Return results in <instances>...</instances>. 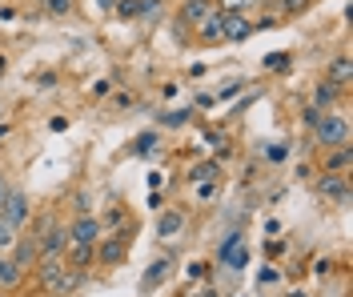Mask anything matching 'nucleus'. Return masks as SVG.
I'll return each instance as SVG.
<instances>
[{"label": "nucleus", "instance_id": "nucleus-9", "mask_svg": "<svg viewBox=\"0 0 353 297\" xmlns=\"http://www.w3.org/2000/svg\"><path fill=\"white\" fill-rule=\"evenodd\" d=\"M8 257H12L21 269H28V265L41 257V249H37V233H28V237H17V241H12V249H8Z\"/></svg>", "mask_w": 353, "mask_h": 297}, {"label": "nucleus", "instance_id": "nucleus-6", "mask_svg": "<svg viewBox=\"0 0 353 297\" xmlns=\"http://www.w3.org/2000/svg\"><path fill=\"white\" fill-rule=\"evenodd\" d=\"M221 261H225L229 269H245V265H249V245H245L241 233H229V237L221 241Z\"/></svg>", "mask_w": 353, "mask_h": 297}, {"label": "nucleus", "instance_id": "nucleus-31", "mask_svg": "<svg viewBox=\"0 0 353 297\" xmlns=\"http://www.w3.org/2000/svg\"><path fill=\"white\" fill-rule=\"evenodd\" d=\"M97 4H101V8H112V0H97Z\"/></svg>", "mask_w": 353, "mask_h": 297}, {"label": "nucleus", "instance_id": "nucleus-25", "mask_svg": "<svg viewBox=\"0 0 353 297\" xmlns=\"http://www.w3.org/2000/svg\"><path fill=\"white\" fill-rule=\"evenodd\" d=\"M185 121H189V109H176V113H169V116H165V125H169V129H176V125H185Z\"/></svg>", "mask_w": 353, "mask_h": 297}, {"label": "nucleus", "instance_id": "nucleus-29", "mask_svg": "<svg viewBox=\"0 0 353 297\" xmlns=\"http://www.w3.org/2000/svg\"><path fill=\"white\" fill-rule=\"evenodd\" d=\"M8 193H12V185L0 177V213H4V201H8Z\"/></svg>", "mask_w": 353, "mask_h": 297}, {"label": "nucleus", "instance_id": "nucleus-19", "mask_svg": "<svg viewBox=\"0 0 353 297\" xmlns=\"http://www.w3.org/2000/svg\"><path fill=\"white\" fill-rule=\"evenodd\" d=\"M333 101H337V85H333V81H321L317 92H313V109H321V113H325V105H333Z\"/></svg>", "mask_w": 353, "mask_h": 297}, {"label": "nucleus", "instance_id": "nucleus-3", "mask_svg": "<svg viewBox=\"0 0 353 297\" xmlns=\"http://www.w3.org/2000/svg\"><path fill=\"white\" fill-rule=\"evenodd\" d=\"M105 237V225H101V217H92V213H81L72 225H68V245H97Z\"/></svg>", "mask_w": 353, "mask_h": 297}, {"label": "nucleus", "instance_id": "nucleus-24", "mask_svg": "<svg viewBox=\"0 0 353 297\" xmlns=\"http://www.w3.org/2000/svg\"><path fill=\"white\" fill-rule=\"evenodd\" d=\"M41 4L52 12V17H65L68 8H72V0H41Z\"/></svg>", "mask_w": 353, "mask_h": 297}, {"label": "nucleus", "instance_id": "nucleus-21", "mask_svg": "<svg viewBox=\"0 0 353 297\" xmlns=\"http://www.w3.org/2000/svg\"><path fill=\"white\" fill-rule=\"evenodd\" d=\"M169 265H173L169 257H165V261H153V265H149V274H145V289H153L161 277H169Z\"/></svg>", "mask_w": 353, "mask_h": 297}, {"label": "nucleus", "instance_id": "nucleus-16", "mask_svg": "<svg viewBox=\"0 0 353 297\" xmlns=\"http://www.w3.org/2000/svg\"><path fill=\"white\" fill-rule=\"evenodd\" d=\"M68 249H72V253L65 257L68 269H81V274H85L88 265H92V253H97V245H68Z\"/></svg>", "mask_w": 353, "mask_h": 297}, {"label": "nucleus", "instance_id": "nucleus-2", "mask_svg": "<svg viewBox=\"0 0 353 297\" xmlns=\"http://www.w3.org/2000/svg\"><path fill=\"white\" fill-rule=\"evenodd\" d=\"M313 137H317V145H325V149H341V145H350V121L337 116V113H325L313 125Z\"/></svg>", "mask_w": 353, "mask_h": 297}, {"label": "nucleus", "instance_id": "nucleus-22", "mask_svg": "<svg viewBox=\"0 0 353 297\" xmlns=\"http://www.w3.org/2000/svg\"><path fill=\"white\" fill-rule=\"evenodd\" d=\"M21 233H17V225L8 221V217H0V253H8L12 249V241H17Z\"/></svg>", "mask_w": 353, "mask_h": 297}, {"label": "nucleus", "instance_id": "nucleus-13", "mask_svg": "<svg viewBox=\"0 0 353 297\" xmlns=\"http://www.w3.org/2000/svg\"><path fill=\"white\" fill-rule=\"evenodd\" d=\"M21 277H24V269L8 257V253H0V289H17L21 285Z\"/></svg>", "mask_w": 353, "mask_h": 297}, {"label": "nucleus", "instance_id": "nucleus-20", "mask_svg": "<svg viewBox=\"0 0 353 297\" xmlns=\"http://www.w3.org/2000/svg\"><path fill=\"white\" fill-rule=\"evenodd\" d=\"M213 177H217V161H201V165H193V169H189V181H193V185L213 181Z\"/></svg>", "mask_w": 353, "mask_h": 297}, {"label": "nucleus", "instance_id": "nucleus-26", "mask_svg": "<svg viewBox=\"0 0 353 297\" xmlns=\"http://www.w3.org/2000/svg\"><path fill=\"white\" fill-rule=\"evenodd\" d=\"M153 149H157V137H153V133H145V137L137 141V153H153Z\"/></svg>", "mask_w": 353, "mask_h": 297}, {"label": "nucleus", "instance_id": "nucleus-14", "mask_svg": "<svg viewBox=\"0 0 353 297\" xmlns=\"http://www.w3.org/2000/svg\"><path fill=\"white\" fill-rule=\"evenodd\" d=\"M197 32H201V45H221V8H213V12L197 24Z\"/></svg>", "mask_w": 353, "mask_h": 297}, {"label": "nucleus", "instance_id": "nucleus-10", "mask_svg": "<svg viewBox=\"0 0 353 297\" xmlns=\"http://www.w3.org/2000/svg\"><path fill=\"white\" fill-rule=\"evenodd\" d=\"M97 249H101V265H121L129 245H125V237H101Z\"/></svg>", "mask_w": 353, "mask_h": 297}, {"label": "nucleus", "instance_id": "nucleus-4", "mask_svg": "<svg viewBox=\"0 0 353 297\" xmlns=\"http://www.w3.org/2000/svg\"><path fill=\"white\" fill-rule=\"evenodd\" d=\"M37 249H41V257H65V249H68V229L61 225V221H48V225H44V233H37Z\"/></svg>", "mask_w": 353, "mask_h": 297}, {"label": "nucleus", "instance_id": "nucleus-32", "mask_svg": "<svg viewBox=\"0 0 353 297\" xmlns=\"http://www.w3.org/2000/svg\"><path fill=\"white\" fill-rule=\"evenodd\" d=\"M201 297H217V294H213V289H205V294H201Z\"/></svg>", "mask_w": 353, "mask_h": 297}, {"label": "nucleus", "instance_id": "nucleus-27", "mask_svg": "<svg viewBox=\"0 0 353 297\" xmlns=\"http://www.w3.org/2000/svg\"><path fill=\"white\" fill-rule=\"evenodd\" d=\"M213 193H217V185H213V181H201L197 185V197H201V201H209Z\"/></svg>", "mask_w": 353, "mask_h": 297}, {"label": "nucleus", "instance_id": "nucleus-28", "mask_svg": "<svg viewBox=\"0 0 353 297\" xmlns=\"http://www.w3.org/2000/svg\"><path fill=\"white\" fill-rule=\"evenodd\" d=\"M285 61H289L285 52H273V57H265V69H281Z\"/></svg>", "mask_w": 353, "mask_h": 297}, {"label": "nucleus", "instance_id": "nucleus-30", "mask_svg": "<svg viewBox=\"0 0 353 297\" xmlns=\"http://www.w3.org/2000/svg\"><path fill=\"white\" fill-rule=\"evenodd\" d=\"M305 4H309V0H285V8H289V12H301Z\"/></svg>", "mask_w": 353, "mask_h": 297}, {"label": "nucleus", "instance_id": "nucleus-23", "mask_svg": "<svg viewBox=\"0 0 353 297\" xmlns=\"http://www.w3.org/2000/svg\"><path fill=\"white\" fill-rule=\"evenodd\" d=\"M221 12H245V8H253L257 0H217Z\"/></svg>", "mask_w": 353, "mask_h": 297}, {"label": "nucleus", "instance_id": "nucleus-17", "mask_svg": "<svg viewBox=\"0 0 353 297\" xmlns=\"http://www.w3.org/2000/svg\"><path fill=\"white\" fill-rule=\"evenodd\" d=\"M350 161H353L350 145H341V149H333V157L325 161V173H337V177H345V169H350Z\"/></svg>", "mask_w": 353, "mask_h": 297}, {"label": "nucleus", "instance_id": "nucleus-1", "mask_svg": "<svg viewBox=\"0 0 353 297\" xmlns=\"http://www.w3.org/2000/svg\"><path fill=\"white\" fill-rule=\"evenodd\" d=\"M37 281H41L44 294L68 297L72 289H81L85 274H81V269H68L65 257H41V265H37Z\"/></svg>", "mask_w": 353, "mask_h": 297}, {"label": "nucleus", "instance_id": "nucleus-12", "mask_svg": "<svg viewBox=\"0 0 353 297\" xmlns=\"http://www.w3.org/2000/svg\"><path fill=\"white\" fill-rule=\"evenodd\" d=\"M181 229H185V213L181 209H161L157 213V233L161 237H176Z\"/></svg>", "mask_w": 353, "mask_h": 297}, {"label": "nucleus", "instance_id": "nucleus-8", "mask_svg": "<svg viewBox=\"0 0 353 297\" xmlns=\"http://www.w3.org/2000/svg\"><path fill=\"white\" fill-rule=\"evenodd\" d=\"M28 213H32V205H28V193L12 189V193H8V201H4V213H0V217H8L12 225L21 229L24 221H28Z\"/></svg>", "mask_w": 353, "mask_h": 297}, {"label": "nucleus", "instance_id": "nucleus-5", "mask_svg": "<svg viewBox=\"0 0 353 297\" xmlns=\"http://www.w3.org/2000/svg\"><path fill=\"white\" fill-rule=\"evenodd\" d=\"M249 37H253V21H249L245 12H221V41L241 45Z\"/></svg>", "mask_w": 353, "mask_h": 297}, {"label": "nucleus", "instance_id": "nucleus-15", "mask_svg": "<svg viewBox=\"0 0 353 297\" xmlns=\"http://www.w3.org/2000/svg\"><path fill=\"white\" fill-rule=\"evenodd\" d=\"M209 12H213V0H185V8H181V21L197 28V24L205 21Z\"/></svg>", "mask_w": 353, "mask_h": 297}, {"label": "nucleus", "instance_id": "nucleus-7", "mask_svg": "<svg viewBox=\"0 0 353 297\" xmlns=\"http://www.w3.org/2000/svg\"><path fill=\"white\" fill-rule=\"evenodd\" d=\"M317 193H321L325 201H337V205H345V201H350V181H345V177H337V173H321V181H317Z\"/></svg>", "mask_w": 353, "mask_h": 297}, {"label": "nucleus", "instance_id": "nucleus-11", "mask_svg": "<svg viewBox=\"0 0 353 297\" xmlns=\"http://www.w3.org/2000/svg\"><path fill=\"white\" fill-rule=\"evenodd\" d=\"M161 4H165V0H121L117 12H121L125 21H141V17H153Z\"/></svg>", "mask_w": 353, "mask_h": 297}, {"label": "nucleus", "instance_id": "nucleus-18", "mask_svg": "<svg viewBox=\"0 0 353 297\" xmlns=\"http://www.w3.org/2000/svg\"><path fill=\"white\" fill-rule=\"evenodd\" d=\"M350 57H337V61H333L330 65V72H325V81H333V85H337V89H341V85H350Z\"/></svg>", "mask_w": 353, "mask_h": 297}]
</instances>
